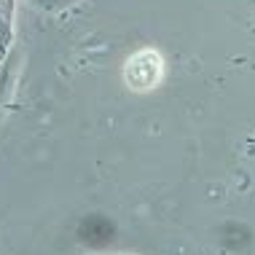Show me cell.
Wrapping results in <instances>:
<instances>
[{"label":"cell","mask_w":255,"mask_h":255,"mask_svg":"<svg viewBox=\"0 0 255 255\" xmlns=\"http://www.w3.org/2000/svg\"><path fill=\"white\" fill-rule=\"evenodd\" d=\"M13 40V0H0V62L11 49Z\"/></svg>","instance_id":"1"}]
</instances>
